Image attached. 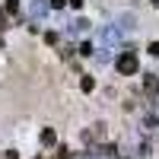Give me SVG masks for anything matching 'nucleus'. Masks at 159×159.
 Returning <instances> with one entry per match:
<instances>
[{
	"mask_svg": "<svg viewBox=\"0 0 159 159\" xmlns=\"http://www.w3.org/2000/svg\"><path fill=\"white\" fill-rule=\"evenodd\" d=\"M115 67H118V73H121V76H134V73L140 70V61H137L134 51H124V54L115 61Z\"/></svg>",
	"mask_w": 159,
	"mask_h": 159,
	"instance_id": "f257e3e1",
	"label": "nucleus"
},
{
	"mask_svg": "<svg viewBox=\"0 0 159 159\" xmlns=\"http://www.w3.org/2000/svg\"><path fill=\"white\" fill-rule=\"evenodd\" d=\"M121 32H124V29H115V25H108V29H102L99 42H102L105 48H115V45H121Z\"/></svg>",
	"mask_w": 159,
	"mask_h": 159,
	"instance_id": "f03ea898",
	"label": "nucleus"
},
{
	"mask_svg": "<svg viewBox=\"0 0 159 159\" xmlns=\"http://www.w3.org/2000/svg\"><path fill=\"white\" fill-rule=\"evenodd\" d=\"M48 10H54V7H51V0H32V7H29L32 19H45V16H48Z\"/></svg>",
	"mask_w": 159,
	"mask_h": 159,
	"instance_id": "7ed1b4c3",
	"label": "nucleus"
},
{
	"mask_svg": "<svg viewBox=\"0 0 159 159\" xmlns=\"http://www.w3.org/2000/svg\"><path fill=\"white\" fill-rule=\"evenodd\" d=\"M143 89H147L150 99L159 96V76H156V73H147V76H143Z\"/></svg>",
	"mask_w": 159,
	"mask_h": 159,
	"instance_id": "20e7f679",
	"label": "nucleus"
},
{
	"mask_svg": "<svg viewBox=\"0 0 159 159\" xmlns=\"http://www.w3.org/2000/svg\"><path fill=\"white\" fill-rule=\"evenodd\" d=\"M102 134H105V124H92V130H83V143L102 140Z\"/></svg>",
	"mask_w": 159,
	"mask_h": 159,
	"instance_id": "39448f33",
	"label": "nucleus"
},
{
	"mask_svg": "<svg viewBox=\"0 0 159 159\" xmlns=\"http://www.w3.org/2000/svg\"><path fill=\"white\" fill-rule=\"evenodd\" d=\"M115 22H118V25H121V29H124V32H130V29H134V25H137V19H134V16H130V13H121V16H118Z\"/></svg>",
	"mask_w": 159,
	"mask_h": 159,
	"instance_id": "423d86ee",
	"label": "nucleus"
},
{
	"mask_svg": "<svg viewBox=\"0 0 159 159\" xmlns=\"http://www.w3.org/2000/svg\"><path fill=\"white\" fill-rule=\"evenodd\" d=\"M42 143H45V147H54V143H57V134H54L51 127H45V130H42Z\"/></svg>",
	"mask_w": 159,
	"mask_h": 159,
	"instance_id": "0eeeda50",
	"label": "nucleus"
},
{
	"mask_svg": "<svg viewBox=\"0 0 159 159\" xmlns=\"http://www.w3.org/2000/svg\"><path fill=\"white\" fill-rule=\"evenodd\" d=\"M86 25H89L86 19H76V22L70 25V32H73V35H80V32H86Z\"/></svg>",
	"mask_w": 159,
	"mask_h": 159,
	"instance_id": "6e6552de",
	"label": "nucleus"
},
{
	"mask_svg": "<svg viewBox=\"0 0 159 159\" xmlns=\"http://www.w3.org/2000/svg\"><path fill=\"white\" fill-rule=\"evenodd\" d=\"M80 86H83V92H89L92 86H96V80H92V76H83V83H80Z\"/></svg>",
	"mask_w": 159,
	"mask_h": 159,
	"instance_id": "1a4fd4ad",
	"label": "nucleus"
},
{
	"mask_svg": "<svg viewBox=\"0 0 159 159\" xmlns=\"http://www.w3.org/2000/svg\"><path fill=\"white\" fill-rule=\"evenodd\" d=\"M16 10H19L16 0H7V13H10V16H16Z\"/></svg>",
	"mask_w": 159,
	"mask_h": 159,
	"instance_id": "9d476101",
	"label": "nucleus"
},
{
	"mask_svg": "<svg viewBox=\"0 0 159 159\" xmlns=\"http://www.w3.org/2000/svg\"><path fill=\"white\" fill-rule=\"evenodd\" d=\"M80 54H83V57H89V54H92V45H89V42H86V45H80Z\"/></svg>",
	"mask_w": 159,
	"mask_h": 159,
	"instance_id": "9b49d317",
	"label": "nucleus"
},
{
	"mask_svg": "<svg viewBox=\"0 0 159 159\" xmlns=\"http://www.w3.org/2000/svg\"><path fill=\"white\" fill-rule=\"evenodd\" d=\"M64 3H70V0H51V7H54V10H64Z\"/></svg>",
	"mask_w": 159,
	"mask_h": 159,
	"instance_id": "f8f14e48",
	"label": "nucleus"
},
{
	"mask_svg": "<svg viewBox=\"0 0 159 159\" xmlns=\"http://www.w3.org/2000/svg\"><path fill=\"white\" fill-rule=\"evenodd\" d=\"M150 54H153V57H159V42H153V45H150Z\"/></svg>",
	"mask_w": 159,
	"mask_h": 159,
	"instance_id": "ddd939ff",
	"label": "nucleus"
},
{
	"mask_svg": "<svg viewBox=\"0 0 159 159\" xmlns=\"http://www.w3.org/2000/svg\"><path fill=\"white\" fill-rule=\"evenodd\" d=\"M83 3H86V0H70V7H73V10H80Z\"/></svg>",
	"mask_w": 159,
	"mask_h": 159,
	"instance_id": "4468645a",
	"label": "nucleus"
},
{
	"mask_svg": "<svg viewBox=\"0 0 159 159\" xmlns=\"http://www.w3.org/2000/svg\"><path fill=\"white\" fill-rule=\"evenodd\" d=\"M7 159H19V156H16V153H7Z\"/></svg>",
	"mask_w": 159,
	"mask_h": 159,
	"instance_id": "2eb2a0df",
	"label": "nucleus"
},
{
	"mask_svg": "<svg viewBox=\"0 0 159 159\" xmlns=\"http://www.w3.org/2000/svg\"><path fill=\"white\" fill-rule=\"evenodd\" d=\"M150 3H153V7H159V0H150Z\"/></svg>",
	"mask_w": 159,
	"mask_h": 159,
	"instance_id": "dca6fc26",
	"label": "nucleus"
},
{
	"mask_svg": "<svg viewBox=\"0 0 159 159\" xmlns=\"http://www.w3.org/2000/svg\"><path fill=\"white\" fill-rule=\"evenodd\" d=\"M0 25H3V13H0Z\"/></svg>",
	"mask_w": 159,
	"mask_h": 159,
	"instance_id": "f3484780",
	"label": "nucleus"
}]
</instances>
